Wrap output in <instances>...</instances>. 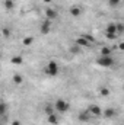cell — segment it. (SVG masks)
<instances>
[{"instance_id": "cell-10", "label": "cell", "mask_w": 124, "mask_h": 125, "mask_svg": "<svg viewBox=\"0 0 124 125\" xmlns=\"http://www.w3.org/2000/svg\"><path fill=\"white\" fill-rule=\"evenodd\" d=\"M69 13H70V16H73V18H80L82 13H83V9H82L80 6H72V7L69 9Z\"/></svg>"}, {"instance_id": "cell-8", "label": "cell", "mask_w": 124, "mask_h": 125, "mask_svg": "<svg viewBox=\"0 0 124 125\" xmlns=\"http://www.w3.org/2000/svg\"><path fill=\"white\" fill-rule=\"evenodd\" d=\"M44 15H45V19H50V21H54V19H57V16H59L57 10L53 9V7H47V9L44 10Z\"/></svg>"}, {"instance_id": "cell-11", "label": "cell", "mask_w": 124, "mask_h": 125, "mask_svg": "<svg viewBox=\"0 0 124 125\" xmlns=\"http://www.w3.org/2000/svg\"><path fill=\"white\" fill-rule=\"evenodd\" d=\"M24 82H25V77H24L22 74L16 73V74L12 76V83H13L15 86H21V84H24Z\"/></svg>"}, {"instance_id": "cell-20", "label": "cell", "mask_w": 124, "mask_h": 125, "mask_svg": "<svg viewBox=\"0 0 124 125\" xmlns=\"http://www.w3.org/2000/svg\"><path fill=\"white\" fill-rule=\"evenodd\" d=\"M99 93H101V96H110V94H111V90H110L108 87H101Z\"/></svg>"}, {"instance_id": "cell-4", "label": "cell", "mask_w": 124, "mask_h": 125, "mask_svg": "<svg viewBox=\"0 0 124 125\" xmlns=\"http://www.w3.org/2000/svg\"><path fill=\"white\" fill-rule=\"evenodd\" d=\"M74 44H76L77 47H80V48H91L95 42H93V39L91 38V36L80 35V36H77V38H76Z\"/></svg>"}, {"instance_id": "cell-21", "label": "cell", "mask_w": 124, "mask_h": 125, "mask_svg": "<svg viewBox=\"0 0 124 125\" xmlns=\"http://www.w3.org/2000/svg\"><path fill=\"white\" fill-rule=\"evenodd\" d=\"M117 50H118V51H124V41L118 42V45H117Z\"/></svg>"}, {"instance_id": "cell-26", "label": "cell", "mask_w": 124, "mask_h": 125, "mask_svg": "<svg viewBox=\"0 0 124 125\" xmlns=\"http://www.w3.org/2000/svg\"><path fill=\"white\" fill-rule=\"evenodd\" d=\"M123 90H124V87H123Z\"/></svg>"}, {"instance_id": "cell-13", "label": "cell", "mask_w": 124, "mask_h": 125, "mask_svg": "<svg viewBox=\"0 0 124 125\" xmlns=\"http://www.w3.org/2000/svg\"><path fill=\"white\" fill-rule=\"evenodd\" d=\"M79 121H82V122H89L91 119H92V115L88 112V111H83V112H80L79 114Z\"/></svg>"}, {"instance_id": "cell-9", "label": "cell", "mask_w": 124, "mask_h": 125, "mask_svg": "<svg viewBox=\"0 0 124 125\" xmlns=\"http://www.w3.org/2000/svg\"><path fill=\"white\" fill-rule=\"evenodd\" d=\"M102 116H104L105 119H112V118L117 116V111H115L114 108H107V109L102 111Z\"/></svg>"}, {"instance_id": "cell-19", "label": "cell", "mask_w": 124, "mask_h": 125, "mask_svg": "<svg viewBox=\"0 0 124 125\" xmlns=\"http://www.w3.org/2000/svg\"><path fill=\"white\" fill-rule=\"evenodd\" d=\"M121 1L123 0H108V6L110 7H118L121 4Z\"/></svg>"}, {"instance_id": "cell-16", "label": "cell", "mask_w": 124, "mask_h": 125, "mask_svg": "<svg viewBox=\"0 0 124 125\" xmlns=\"http://www.w3.org/2000/svg\"><path fill=\"white\" fill-rule=\"evenodd\" d=\"M6 112H7V105H6V102H1L0 103V115H1V119L6 118Z\"/></svg>"}, {"instance_id": "cell-23", "label": "cell", "mask_w": 124, "mask_h": 125, "mask_svg": "<svg viewBox=\"0 0 124 125\" xmlns=\"http://www.w3.org/2000/svg\"><path fill=\"white\" fill-rule=\"evenodd\" d=\"M3 35H4V36L9 35V29H7V28H3Z\"/></svg>"}, {"instance_id": "cell-15", "label": "cell", "mask_w": 124, "mask_h": 125, "mask_svg": "<svg viewBox=\"0 0 124 125\" xmlns=\"http://www.w3.org/2000/svg\"><path fill=\"white\" fill-rule=\"evenodd\" d=\"M10 62L15 64V65H19V64L24 62V57H22V55H13V57L10 58Z\"/></svg>"}, {"instance_id": "cell-5", "label": "cell", "mask_w": 124, "mask_h": 125, "mask_svg": "<svg viewBox=\"0 0 124 125\" xmlns=\"http://www.w3.org/2000/svg\"><path fill=\"white\" fill-rule=\"evenodd\" d=\"M54 108H56V112H59V114H66V112L70 109V103H69L66 99L59 97V99L54 102Z\"/></svg>"}, {"instance_id": "cell-12", "label": "cell", "mask_w": 124, "mask_h": 125, "mask_svg": "<svg viewBox=\"0 0 124 125\" xmlns=\"http://www.w3.org/2000/svg\"><path fill=\"white\" fill-rule=\"evenodd\" d=\"M47 122H48L50 125H59V124H60V118H59L57 112H54V114L48 115V116H47Z\"/></svg>"}, {"instance_id": "cell-22", "label": "cell", "mask_w": 124, "mask_h": 125, "mask_svg": "<svg viewBox=\"0 0 124 125\" xmlns=\"http://www.w3.org/2000/svg\"><path fill=\"white\" fill-rule=\"evenodd\" d=\"M12 7H13V1L6 0V9H12Z\"/></svg>"}, {"instance_id": "cell-6", "label": "cell", "mask_w": 124, "mask_h": 125, "mask_svg": "<svg viewBox=\"0 0 124 125\" xmlns=\"http://www.w3.org/2000/svg\"><path fill=\"white\" fill-rule=\"evenodd\" d=\"M86 111L92 115V118H99V116H102V111H104V109H102L99 105H96V103H91Z\"/></svg>"}, {"instance_id": "cell-25", "label": "cell", "mask_w": 124, "mask_h": 125, "mask_svg": "<svg viewBox=\"0 0 124 125\" xmlns=\"http://www.w3.org/2000/svg\"><path fill=\"white\" fill-rule=\"evenodd\" d=\"M42 1H44L45 4H50V3H53V0H42Z\"/></svg>"}, {"instance_id": "cell-14", "label": "cell", "mask_w": 124, "mask_h": 125, "mask_svg": "<svg viewBox=\"0 0 124 125\" xmlns=\"http://www.w3.org/2000/svg\"><path fill=\"white\" fill-rule=\"evenodd\" d=\"M56 112V108H54V103L51 105V103H47L45 106H44V114L48 116V115H51V114H54Z\"/></svg>"}, {"instance_id": "cell-2", "label": "cell", "mask_w": 124, "mask_h": 125, "mask_svg": "<svg viewBox=\"0 0 124 125\" xmlns=\"http://www.w3.org/2000/svg\"><path fill=\"white\" fill-rule=\"evenodd\" d=\"M59 73H60V65H59L57 61L50 60V61L45 64V67H44V74H47L48 77H56V76H59Z\"/></svg>"}, {"instance_id": "cell-3", "label": "cell", "mask_w": 124, "mask_h": 125, "mask_svg": "<svg viewBox=\"0 0 124 125\" xmlns=\"http://www.w3.org/2000/svg\"><path fill=\"white\" fill-rule=\"evenodd\" d=\"M96 64L99 67H104V68H110L115 64V60L112 58V55H99L96 58Z\"/></svg>"}, {"instance_id": "cell-17", "label": "cell", "mask_w": 124, "mask_h": 125, "mask_svg": "<svg viewBox=\"0 0 124 125\" xmlns=\"http://www.w3.org/2000/svg\"><path fill=\"white\" fill-rule=\"evenodd\" d=\"M112 54V50L110 47H102L101 48V55H111Z\"/></svg>"}, {"instance_id": "cell-7", "label": "cell", "mask_w": 124, "mask_h": 125, "mask_svg": "<svg viewBox=\"0 0 124 125\" xmlns=\"http://www.w3.org/2000/svg\"><path fill=\"white\" fill-rule=\"evenodd\" d=\"M51 22H53V21L45 19V21L41 23V26H39V32H41V35H47V33H50V31H51Z\"/></svg>"}, {"instance_id": "cell-1", "label": "cell", "mask_w": 124, "mask_h": 125, "mask_svg": "<svg viewBox=\"0 0 124 125\" xmlns=\"http://www.w3.org/2000/svg\"><path fill=\"white\" fill-rule=\"evenodd\" d=\"M104 35H105L107 39H111V41L117 39V38L121 35L120 28H118V22H111V23H108V25L105 26V29H104Z\"/></svg>"}, {"instance_id": "cell-24", "label": "cell", "mask_w": 124, "mask_h": 125, "mask_svg": "<svg viewBox=\"0 0 124 125\" xmlns=\"http://www.w3.org/2000/svg\"><path fill=\"white\" fill-rule=\"evenodd\" d=\"M12 125H21L19 121H12Z\"/></svg>"}, {"instance_id": "cell-18", "label": "cell", "mask_w": 124, "mask_h": 125, "mask_svg": "<svg viewBox=\"0 0 124 125\" xmlns=\"http://www.w3.org/2000/svg\"><path fill=\"white\" fill-rule=\"evenodd\" d=\"M34 41H35V39H34L32 36H26V38H24V42H22V44H24L25 47H29V45L34 44Z\"/></svg>"}]
</instances>
